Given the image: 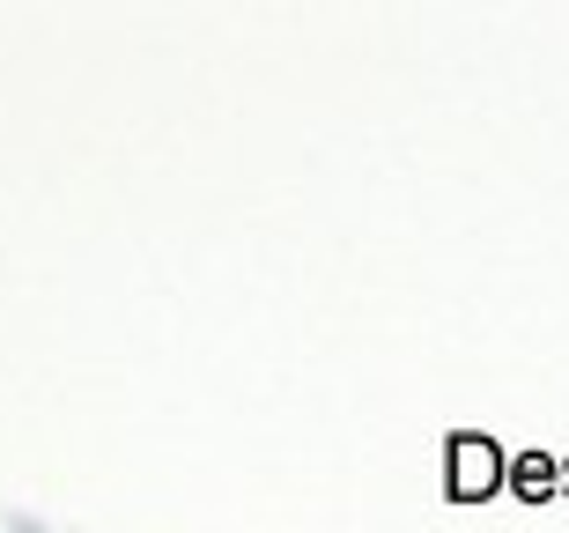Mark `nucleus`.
<instances>
[{
	"instance_id": "f257e3e1",
	"label": "nucleus",
	"mask_w": 569,
	"mask_h": 533,
	"mask_svg": "<svg viewBox=\"0 0 569 533\" xmlns=\"http://www.w3.org/2000/svg\"><path fill=\"white\" fill-rule=\"evenodd\" d=\"M451 474H459V490H466V496H473V490H496V452L459 445V452H451Z\"/></svg>"
},
{
	"instance_id": "f03ea898",
	"label": "nucleus",
	"mask_w": 569,
	"mask_h": 533,
	"mask_svg": "<svg viewBox=\"0 0 569 533\" xmlns=\"http://www.w3.org/2000/svg\"><path fill=\"white\" fill-rule=\"evenodd\" d=\"M0 533H60L44 512H0Z\"/></svg>"
}]
</instances>
